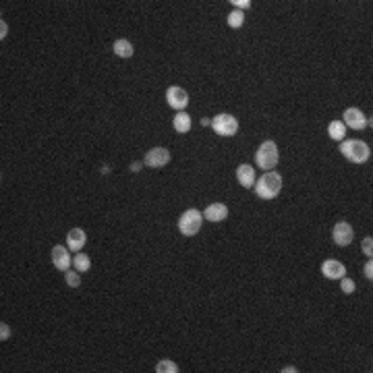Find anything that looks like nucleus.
<instances>
[{
    "label": "nucleus",
    "mask_w": 373,
    "mask_h": 373,
    "mask_svg": "<svg viewBox=\"0 0 373 373\" xmlns=\"http://www.w3.org/2000/svg\"><path fill=\"white\" fill-rule=\"evenodd\" d=\"M85 241H87V237H85V232L81 230V228H73L69 235H67V245H69V249L71 251H81L83 249V245H85Z\"/></svg>",
    "instance_id": "14"
},
{
    "label": "nucleus",
    "mask_w": 373,
    "mask_h": 373,
    "mask_svg": "<svg viewBox=\"0 0 373 373\" xmlns=\"http://www.w3.org/2000/svg\"><path fill=\"white\" fill-rule=\"evenodd\" d=\"M321 274L330 280H338L346 276V268H344V263H340L336 259H325L321 263Z\"/></svg>",
    "instance_id": "10"
},
{
    "label": "nucleus",
    "mask_w": 373,
    "mask_h": 373,
    "mask_svg": "<svg viewBox=\"0 0 373 373\" xmlns=\"http://www.w3.org/2000/svg\"><path fill=\"white\" fill-rule=\"evenodd\" d=\"M282 189V176L274 170H268L259 180H255V195L259 199H274Z\"/></svg>",
    "instance_id": "1"
},
{
    "label": "nucleus",
    "mask_w": 373,
    "mask_h": 373,
    "mask_svg": "<svg viewBox=\"0 0 373 373\" xmlns=\"http://www.w3.org/2000/svg\"><path fill=\"white\" fill-rule=\"evenodd\" d=\"M232 5H235L237 11H243V9H247V7H251V3H249V0H232Z\"/></svg>",
    "instance_id": "26"
},
{
    "label": "nucleus",
    "mask_w": 373,
    "mask_h": 373,
    "mask_svg": "<svg viewBox=\"0 0 373 373\" xmlns=\"http://www.w3.org/2000/svg\"><path fill=\"white\" fill-rule=\"evenodd\" d=\"M114 54L116 56H120V58H129V56H133V44L129 42V40H116L114 42Z\"/></svg>",
    "instance_id": "17"
},
{
    "label": "nucleus",
    "mask_w": 373,
    "mask_h": 373,
    "mask_svg": "<svg viewBox=\"0 0 373 373\" xmlns=\"http://www.w3.org/2000/svg\"><path fill=\"white\" fill-rule=\"evenodd\" d=\"M52 261H54V268L60 270V272H67L71 268V255H69V249L62 247V245H56L52 249Z\"/></svg>",
    "instance_id": "11"
},
{
    "label": "nucleus",
    "mask_w": 373,
    "mask_h": 373,
    "mask_svg": "<svg viewBox=\"0 0 373 373\" xmlns=\"http://www.w3.org/2000/svg\"><path fill=\"white\" fill-rule=\"evenodd\" d=\"M342 290H344L346 294L354 292V282H352L350 278H342Z\"/></svg>",
    "instance_id": "23"
},
{
    "label": "nucleus",
    "mask_w": 373,
    "mask_h": 373,
    "mask_svg": "<svg viewBox=\"0 0 373 373\" xmlns=\"http://www.w3.org/2000/svg\"><path fill=\"white\" fill-rule=\"evenodd\" d=\"M201 124H204V127H208V124H212V118H201Z\"/></svg>",
    "instance_id": "29"
},
{
    "label": "nucleus",
    "mask_w": 373,
    "mask_h": 373,
    "mask_svg": "<svg viewBox=\"0 0 373 373\" xmlns=\"http://www.w3.org/2000/svg\"><path fill=\"white\" fill-rule=\"evenodd\" d=\"M255 164L261 170H272L278 164V147L274 141H263L255 153Z\"/></svg>",
    "instance_id": "3"
},
{
    "label": "nucleus",
    "mask_w": 373,
    "mask_h": 373,
    "mask_svg": "<svg viewBox=\"0 0 373 373\" xmlns=\"http://www.w3.org/2000/svg\"><path fill=\"white\" fill-rule=\"evenodd\" d=\"M226 216H228V208L224 204H212L204 212V218L210 222H222V220H226Z\"/></svg>",
    "instance_id": "13"
},
{
    "label": "nucleus",
    "mask_w": 373,
    "mask_h": 373,
    "mask_svg": "<svg viewBox=\"0 0 373 373\" xmlns=\"http://www.w3.org/2000/svg\"><path fill=\"white\" fill-rule=\"evenodd\" d=\"M172 124H174L176 133H186V131H191V116L186 112H176Z\"/></svg>",
    "instance_id": "16"
},
{
    "label": "nucleus",
    "mask_w": 373,
    "mask_h": 373,
    "mask_svg": "<svg viewBox=\"0 0 373 373\" xmlns=\"http://www.w3.org/2000/svg\"><path fill=\"white\" fill-rule=\"evenodd\" d=\"M9 338H11V328L3 321V323H0V340L5 342V340H9Z\"/></svg>",
    "instance_id": "24"
},
{
    "label": "nucleus",
    "mask_w": 373,
    "mask_h": 373,
    "mask_svg": "<svg viewBox=\"0 0 373 373\" xmlns=\"http://www.w3.org/2000/svg\"><path fill=\"white\" fill-rule=\"evenodd\" d=\"M155 371L158 373H178V365L172 361H160L155 365Z\"/></svg>",
    "instance_id": "20"
},
{
    "label": "nucleus",
    "mask_w": 373,
    "mask_h": 373,
    "mask_svg": "<svg viewBox=\"0 0 373 373\" xmlns=\"http://www.w3.org/2000/svg\"><path fill=\"white\" fill-rule=\"evenodd\" d=\"M73 266H75L77 272H87L91 268V261H89V257L85 253H77L75 259H73Z\"/></svg>",
    "instance_id": "18"
},
{
    "label": "nucleus",
    "mask_w": 373,
    "mask_h": 373,
    "mask_svg": "<svg viewBox=\"0 0 373 373\" xmlns=\"http://www.w3.org/2000/svg\"><path fill=\"white\" fill-rule=\"evenodd\" d=\"M340 153H344V158L352 164H363L371 158V149L365 141H359V139H348V141L340 143Z\"/></svg>",
    "instance_id": "2"
},
{
    "label": "nucleus",
    "mask_w": 373,
    "mask_h": 373,
    "mask_svg": "<svg viewBox=\"0 0 373 373\" xmlns=\"http://www.w3.org/2000/svg\"><path fill=\"white\" fill-rule=\"evenodd\" d=\"M363 274H365V278L367 280H373V263H371V259L365 263V268H363Z\"/></svg>",
    "instance_id": "25"
},
{
    "label": "nucleus",
    "mask_w": 373,
    "mask_h": 373,
    "mask_svg": "<svg viewBox=\"0 0 373 373\" xmlns=\"http://www.w3.org/2000/svg\"><path fill=\"white\" fill-rule=\"evenodd\" d=\"M328 135L334 139V141H342L346 135V127H344V122L342 120H332L328 124Z\"/></svg>",
    "instance_id": "15"
},
{
    "label": "nucleus",
    "mask_w": 373,
    "mask_h": 373,
    "mask_svg": "<svg viewBox=\"0 0 373 373\" xmlns=\"http://www.w3.org/2000/svg\"><path fill=\"white\" fill-rule=\"evenodd\" d=\"M201 222H204V214L199 210H186L180 218H178V230L184 237H193L199 232Z\"/></svg>",
    "instance_id": "4"
},
{
    "label": "nucleus",
    "mask_w": 373,
    "mask_h": 373,
    "mask_svg": "<svg viewBox=\"0 0 373 373\" xmlns=\"http://www.w3.org/2000/svg\"><path fill=\"white\" fill-rule=\"evenodd\" d=\"M243 23H245V15H243V11H232L230 15H228V25L230 27H243Z\"/></svg>",
    "instance_id": "19"
},
{
    "label": "nucleus",
    "mask_w": 373,
    "mask_h": 373,
    "mask_svg": "<svg viewBox=\"0 0 373 373\" xmlns=\"http://www.w3.org/2000/svg\"><path fill=\"white\" fill-rule=\"evenodd\" d=\"M166 100H168L170 108L182 112V108L189 106V93H186L182 87H178V85H172V87H168V91H166Z\"/></svg>",
    "instance_id": "6"
},
{
    "label": "nucleus",
    "mask_w": 373,
    "mask_h": 373,
    "mask_svg": "<svg viewBox=\"0 0 373 373\" xmlns=\"http://www.w3.org/2000/svg\"><path fill=\"white\" fill-rule=\"evenodd\" d=\"M342 122H344V127H350L354 131H363L367 124H369L367 116L359 110V108H346L344 116H342Z\"/></svg>",
    "instance_id": "7"
},
{
    "label": "nucleus",
    "mask_w": 373,
    "mask_h": 373,
    "mask_svg": "<svg viewBox=\"0 0 373 373\" xmlns=\"http://www.w3.org/2000/svg\"><path fill=\"white\" fill-rule=\"evenodd\" d=\"M294 371H297L294 367H284V369H282V373H294Z\"/></svg>",
    "instance_id": "30"
},
{
    "label": "nucleus",
    "mask_w": 373,
    "mask_h": 373,
    "mask_svg": "<svg viewBox=\"0 0 373 373\" xmlns=\"http://www.w3.org/2000/svg\"><path fill=\"white\" fill-rule=\"evenodd\" d=\"M212 129L222 137H232L239 131V120L232 114H218L216 118H212Z\"/></svg>",
    "instance_id": "5"
},
{
    "label": "nucleus",
    "mask_w": 373,
    "mask_h": 373,
    "mask_svg": "<svg viewBox=\"0 0 373 373\" xmlns=\"http://www.w3.org/2000/svg\"><path fill=\"white\" fill-rule=\"evenodd\" d=\"M7 31H9V27H7V23L5 21H0V38H7Z\"/></svg>",
    "instance_id": "27"
},
{
    "label": "nucleus",
    "mask_w": 373,
    "mask_h": 373,
    "mask_svg": "<svg viewBox=\"0 0 373 373\" xmlns=\"http://www.w3.org/2000/svg\"><path fill=\"white\" fill-rule=\"evenodd\" d=\"M65 280H67V284L71 288H77L81 284V278H79V272H77V270H67L65 272Z\"/></svg>",
    "instance_id": "21"
},
{
    "label": "nucleus",
    "mask_w": 373,
    "mask_h": 373,
    "mask_svg": "<svg viewBox=\"0 0 373 373\" xmlns=\"http://www.w3.org/2000/svg\"><path fill=\"white\" fill-rule=\"evenodd\" d=\"M361 249H363V253H365V255L371 259V255H373V241H371V237H365V239H363Z\"/></svg>",
    "instance_id": "22"
},
{
    "label": "nucleus",
    "mask_w": 373,
    "mask_h": 373,
    "mask_svg": "<svg viewBox=\"0 0 373 373\" xmlns=\"http://www.w3.org/2000/svg\"><path fill=\"white\" fill-rule=\"evenodd\" d=\"M332 239H334V243L338 245V247H346V245H350L352 243V239H354V232H352V226L348 224V222H338L336 226H334V230H332Z\"/></svg>",
    "instance_id": "8"
},
{
    "label": "nucleus",
    "mask_w": 373,
    "mask_h": 373,
    "mask_svg": "<svg viewBox=\"0 0 373 373\" xmlns=\"http://www.w3.org/2000/svg\"><path fill=\"white\" fill-rule=\"evenodd\" d=\"M131 170H133V172H139V170H141V164H139V162H133V164H131Z\"/></svg>",
    "instance_id": "28"
},
{
    "label": "nucleus",
    "mask_w": 373,
    "mask_h": 373,
    "mask_svg": "<svg viewBox=\"0 0 373 373\" xmlns=\"http://www.w3.org/2000/svg\"><path fill=\"white\" fill-rule=\"evenodd\" d=\"M237 180L241 182V186H245V189H251V186L255 184V170H253V166L241 164L237 168Z\"/></svg>",
    "instance_id": "12"
},
{
    "label": "nucleus",
    "mask_w": 373,
    "mask_h": 373,
    "mask_svg": "<svg viewBox=\"0 0 373 373\" xmlns=\"http://www.w3.org/2000/svg\"><path fill=\"white\" fill-rule=\"evenodd\" d=\"M170 162V151L166 147H153L145 153V164L149 168H162Z\"/></svg>",
    "instance_id": "9"
}]
</instances>
